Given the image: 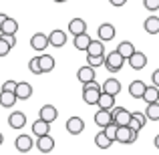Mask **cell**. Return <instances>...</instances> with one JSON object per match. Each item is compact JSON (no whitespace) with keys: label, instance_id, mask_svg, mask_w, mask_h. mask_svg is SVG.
<instances>
[{"label":"cell","instance_id":"obj_1","mask_svg":"<svg viewBox=\"0 0 159 155\" xmlns=\"http://www.w3.org/2000/svg\"><path fill=\"white\" fill-rule=\"evenodd\" d=\"M125 61H127V58H125L123 54H121V52L115 48V51H111V52L105 54V62H103V66H105L109 73H117V71L123 69Z\"/></svg>","mask_w":159,"mask_h":155},{"label":"cell","instance_id":"obj_2","mask_svg":"<svg viewBox=\"0 0 159 155\" xmlns=\"http://www.w3.org/2000/svg\"><path fill=\"white\" fill-rule=\"evenodd\" d=\"M101 85H97V81H89L83 85V101H85L87 105H97L99 101V95H101Z\"/></svg>","mask_w":159,"mask_h":155},{"label":"cell","instance_id":"obj_3","mask_svg":"<svg viewBox=\"0 0 159 155\" xmlns=\"http://www.w3.org/2000/svg\"><path fill=\"white\" fill-rule=\"evenodd\" d=\"M137 135H139V131H133L129 125H121V127H117L115 141L117 143H123V145H131L137 141Z\"/></svg>","mask_w":159,"mask_h":155},{"label":"cell","instance_id":"obj_4","mask_svg":"<svg viewBox=\"0 0 159 155\" xmlns=\"http://www.w3.org/2000/svg\"><path fill=\"white\" fill-rule=\"evenodd\" d=\"M48 47V34H44V32H36V34L30 36V48L36 52H44Z\"/></svg>","mask_w":159,"mask_h":155},{"label":"cell","instance_id":"obj_5","mask_svg":"<svg viewBox=\"0 0 159 155\" xmlns=\"http://www.w3.org/2000/svg\"><path fill=\"white\" fill-rule=\"evenodd\" d=\"M111 113H113V123H117L119 127L121 125H129L131 111H127V109H123V107H113Z\"/></svg>","mask_w":159,"mask_h":155},{"label":"cell","instance_id":"obj_6","mask_svg":"<svg viewBox=\"0 0 159 155\" xmlns=\"http://www.w3.org/2000/svg\"><path fill=\"white\" fill-rule=\"evenodd\" d=\"M127 62H129V66H131L133 71H141V69H145V65H147V54L135 51L127 58Z\"/></svg>","mask_w":159,"mask_h":155},{"label":"cell","instance_id":"obj_7","mask_svg":"<svg viewBox=\"0 0 159 155\" xmlns=\"http://www.w3.org/2000/svg\"><path fill=\"white\" fill-rule=\"evenodd\" d=\"M14 145H16V149H18L20 153H28L32 147H34V141H32L30 135H26V133H20V135L16 137Z\"/></svg>","mask_w":159,"mask_h":155},{"label":"cell","instance_id":"obj_8","mask_svg":"<svg viewBox=\"0 0 159 155\" xmlns=\"http://www.w3.org/2000/svg\"><path fill=\"white\" fill-rule=\"evenodd\" d=\"M147 115L145 113H141V111H135V113H131V119H129V127L133 129V131H141V129L145 127V123H147Z\"/></svg>","mask_w":159,"mask_h":155},{"label":"cell","instance_id":"obj_9","mask_svg":"<svg viewBox=\"0 0 159 155\" xmlns=\"http://www.w3.org/2000/svg\"><path fill=\"white\" fill-rule=\"evenodd\" d=\"M95 123H97V127H107L109 123H113V113L111 109H101L99 107V111L95 113Z\"/></svg>","mask_w":159,"mask_h":155},{"label":"cell","instance_id":"obj_10","mask_svg":"<svg viewBox=\"0 0 159 155\" xmlns=\"http://www.w3.org/2000/svg\"><path fill=\"white\" fill-rule=\"evenodd\" d=\"M14 95L18 101H24V99H30L32 97V85L26 81L22 83H16V89H14Z\"/></svg>","mask_w":159,"mask_h":155},{"label":"cell","instance_id":"obj_11","mask_svg":"<svg viewBox=\"0 0 159 155\" xmlns=\"http://www.w3.org/2000/svg\"><path fill=\"white\" fill-rule=\"evenodd\" d=\"M66 131H69L70 135H81V133L85 131V121H83L81 117H70V119L66 121Z\"/></svg>","mask_w":159,"mask_h":155},{"label":"cell","instance_id":"obj_12","mask_svg":"<svg viewBox=\"0 0 159 155\" xmlns=\"http://www.w3.org/2000/svg\"><path fill=\"white\" fill-rule=\"evenodd\" d=\"M66 44V32L65 30H52L48 34V47H54V48H61Z\"/></svg>","mask_w":159,"mask_h":155},{"label":"cell","instance_id":"obj_13","mask_svg":"<svg viewBox=\"0 0 159 155\" xmlns=\"http://www.w3.org/2000/svg\"><path fill=\"white\" fill-rule=\"evenodd\" d=\"M36 149H39L40 153H51L52 149H54V139L51 135H40L39 139H36Z\"/></svg>","mask_w":159,"mask_h":155},{"label":"cell","instance_id":"obj_14","mask_svg":"<svg viewBox=\"0 0 159 155\" xmlns=\"http://www.w3.org/2000/svg\"><path fill=\"white\" fill-rule=\"evenodd\" d=\"M8 125H10L12 129H22L24 125H26V115H24L22 111H12L10 115H8Z\"/></svg>","mask_w":159,"mask_h":155},{"label":"cell","instance_id":"obj_15","mask_svg":"<svg viewBox=\"0 0 159 155\" xmlns=\"http://www.w3.org/2000/svg\"><path fill=\"white\" fill-rule=\"evenodd\" d=\"M115 26L113 24H101L99 26V30H97V36H99V40H103V43H107V40H113L115 39Z\"/></svg>","mask_w":159,"mask_h":155},{"label":"cell","instance_id":"obj_16","mask_svg":"<svg viewBox=\"0 0 159 155\" xmlns=\"http://www.w3.org/2000/svg\"><path fill=\"white\" fill-rule=\"evenodd\" d=\"M77 79H79V83H89V81H93L95 79V66H91V65H85V66H81V69L77 71Z\"/></svg>","mask_w":159,"mask_h":155},{"label":"cell","instance_id":"obj_17","mask_svg":"<svg viewBox=\"0 0 159 155\" xmlns=\"http://www.w3.org/2000/svg\"><path fill=\"white\" fill-rule=\"evenodd\" d=\"M39 117L43 121H47V123H52V121L58 117V111H57V107H52V105H44V107H40Z\"/></svg>","mask_w":159,"mask_h":155},{"label":"cell","instance_id":"obj_18","mask_svg":"<svg viewBox=\"0 0 159 155\" xmlns=\"http://www.w3.org/2000/svg\"><path fill=\"white\" fill-rule=\"evenodd\" d=\"M32 133H34L36 137H40V135H47V133H51V123H47V121H43L39 117V119L32 123Z\"/></svg>","mask_w":159,"mask_h":155},{"label":"cell","instance_id":"obj_19","mask_svg":"<svg viewBox=\"0 0 159 155\" xmlns=\"http://www.w3.org/2000/svg\"><path fill=\"white\" fill-rule=\"evenodd\" d=\"M143 28H145L147 34H157L159 32V16H155V14L147 16L145 22H143Z\"/></svg>","mask_w":159,"mask_h":155},{"label":"cell","instance_id":"obj_20","mask_svg":"<svg viewBox=\"0 0 159 155\" xmlns=\"http://www.w3.org/2000/svg\"><path fill=\"white\" fill-rule=\"evenodd\" d=\"M69 32L73 36H77V34H81V32H87V22L83 18H73L69 22Z\"/></svg>","mask_w":159,"mask_h":155},{"label":"cell","instance_id":"obj_21","mask_svg":"<svg viewBox=\"0 0 159 155\" xmlns=\"http://www.w3.org/2000/svg\"><path fill=\"white\" fill-rule=\"evenodd\" d=\"M101 89L105 91V93H109V95H115V97H117V95L121 93V83L117 81V79H107V81L101 85Z\"/></svg>","mask_w":159,"mask_h":155},{"label":"cell","instance_id":"obj_22","mask_svg":"<svg viewBox=\"0 0 159 155\" xmlns=\"http://www.w3.org/2000/svg\"><path fill=\"white\" fill-rule=\"evenodd\" d=\"M18 99H16L14 91H0V105H2L4 109H12V105H14Z\"/></svg>","mask_w":159,"mask_h":155},{"label":"cell","instance_id":"obj_23","mask_svg":"<svg viewBox=\"0 0 159 155\" xmlns=\"http://www.w3.org/2000/svg\"><path fill=\"white\" fill-rule=\"evenodd\" d=\"M18 32V20L10 18V16H6V20H4L2 28H0V34H16Z\"/></svg>","mask_w":159,"mask_h":155},{"label":"cell","instance_id":"obj_24","mask_svg":"<svg viewBox=\"0 0 159 155\" xmlns=\"http://www.w3.org/2000/svg\"><path fill=\"white\" fill-rule=\"evenodd\" d=\"M141 99H143L145 103H155L159 101V87L151 85V87H145L143 95H141Z\"/></svg>","mask_w":159,"mask_h":155},{"label":"cell","instance_id":"obj_25","mask_svg":"<svg viewBox=\"0 0 159 155\" xmlns=\"http://www.w3.org/2000/svg\"><path fill=\"white\" fill-rule=\"evenodd\" d=\"M97 105L101 109H113V107H115V95H109V93H105V91H101Z\"/></svg>","mask_w":159,"mask_h":155},{"label":"cell","instance_id":"obj_26","mask_svg":"<svg viewBox=\"0 0 159 155\" xmlns=\"http://www.w3.org/2000/svg\"><path fill=\"white\" fill-rule=\"evenodd\" d=\"M95 145H97L99 149H109L113 145V141L107 137V133H105V129H101V131L95 135Z\"/></svg>","mask_w":159,"mask_h":155},{"label":"cell","instance_id":"obj_27","mask_svg":"<svg viewBox=\"0 0 159 155\" xmlns=\"http://www.w3.org/2000/svg\"><path fill=\"white\" fill-rule=\"evenodd\" d=\"M91 40H93V36H89L87 32H81V34L75 36V48H77V51H87Z\"/></svg>","mask_w":159,"mask_h":155},{"label":"cell","instance_id":"obj_28","mask_svg":"<svg viewBox=\"0 0 159 155\" xmlns=\"http://www.w3.org/2000/svg\"><path fill=\"white\" fill-rule=\"evenodd\" d=\"M145 83L143 81H133L131 85H129V95H131L133 99H141V95H143V91H145Z\"/></svg>","mask_w":159,"mask_h":155},{"label":"cell","instance_id":"obj_29","mask_svg":"<svg viewBox=\"0 0 159 155\" xmlns=\"http://www.w3.org/2000/svg\"><path fill=\"white\" fill-rule=\"evenodd\" d=\"M39 61H40V69H43V73H51V71L54 69V58L51 57V54H40L39 57Z\"/></svg>","mask_w":159,"mask_h":155},{"label":"cell","instance_id":"obj_30","mask_svg":"<svg viewBox=\"0 0 159 155\" xmlns=\"http://www.w3.org/2000/svg\"><path fill=\"white\" fill-rule=\"evenodd\" d=\"M85 52L87 54H105V44H103V40H91Z\"/></svg>","mask_w":159,"mask_h":155},{"label":"cell","instance_id":"obj_31","mask_svg":"<svg viewBox=\"0 0 159 155\" xmlns=\"http://www.w3.org/2000/svg\"><path fill=\"white\" fill-rule=\"evenodd\" d=\"M117 51H119L121 54H123L125 58H129L133 52H135V47H133V43H129V40H123V43H119Z\"/></svg>","mask_w":159,"mask_h":155},{"label":"cell","instance_id":"obj_32","mask_svg":"<svg viewBox=\"0 0 159 155\" xmlns=\"http://www.w3.org/2000/svg\"><path fill=\"white\" fill-rule=\"evenodd\" d=\"M145 115H147V119H151V121H159V101L147 103V111H145Z\"/></svg>","mask_w":159,"mask_h":155},{"label":"cell","instance_id":"obj_33","mask_svg":"<svg viewBox=\"0 0 159 155\" xmlns=\"http://www.w3.org/2000/svg\"><path fill=\"white\" fill-rule=\"evenodd\" d=\"M103 62H105V54H87V65L99 69V66H103Z\"/></svg>","mask_w":159,"mask_h":155},{"label":"cell","instance_id":"obj_34","mask_svg":"<svg viewBox=\"0 0 159 155\" xmlns=\"http://www.w3.org/2000/svg\"><path fill=\"white\" fill-rule=\"evenodd\" d=\"M28 69H30V73H32V75H43V69H40V61H39V57L30 58V62H28Z\"/></svg>","mask_w":159,"mask_h":155},{"label":"cell","instance_id":"obj_35","mask_svg":"<svg viewBox=\"0 0 159 155\" xmlns=\"http://www.w3.org/2000/svg\"><path fill=\"white\" fill-rule=\"evenodd\" d=\"M117 127H119L117 123H109L107 127H103V129H105V133H107V137L113 141V143H115V137H117Z\"/></svg>","mask_w":159,"mask_h":155},{"label":"cell","instance_id":"obj_36","mask_svg":"<svg viewBox=\"0 0 159 155\" xmlns=\"http://www.w3.org/2000/svg\"><path fill=\"white\" fill-rule=\"evenodd\" d=\"M10 43H8L6 39H2V36H0V57H6L8 52H10Z\"/></svg>","mask_w":159,"mask_h":155},{"label":"cell","instance_id":"obj_37","mask_svg":"<svg viewBox=\"0 0 159 155\" xmlns=\"http://www.w3.org/2000/svg\"><path fill=\"white\" fill-rule=\"evenodd\" d=\"M143 6L147 8V10L155 12V10H159V0H143Z\"/></svg>","mask_w":159,"mask_h":155},{"label":"cell","instance_id":"obj_38","mask_svg":"<svg viewBox=\"0 0 159 155\" xmlns=\"http://www.w3.org/2000/svg\"><path fill=\"white\" fill-rule=\"evenodd\" d=\"M16 89V81H6L2 85V91H14Z\"/></svg>","mask_w":159,"mask_h":155},{"label":"cell","instance_id":"obj_39","mask_svg":"<svg viewBox=\"0 0 159 155\" xmlns=\"http://www.w3.org/2000/svg\"><path fill=\"white\" fill-rule=\"evenodd\" d=\"M151 81H153V85H155V87H159V69H157V71H153Z\"/></svg>","mask_w":159,"mask_h":155},{"label":"cell","instance_id":"obj_40","mask_svg":"<svg viewBox=\"0 0 159 155\" xmlns=\"http://www.w3.org/2000/svg\"><path fill=\"white\" fill-rule=\"evenodd\" d=\"M109 2H111L113 6L119 8V6H125V4H127V0H109Z\"/></svg>","mask_w":159,"mask_h":155},{"label":"cell","instance_id":"obj_41","mask_svg":"<svg viewBox=\"0 0 159 155\" xmlns=\"http://www.w3.org/2000/svg\"><path fill=\"white\" fill-rule=\"evenodd\" d=\"M4 20H6V14H2V12H0V28H2V24H4Z\"/></svg>","mask_w":159,"mask_h":155},{"label":"cell","instance_id":"obj_42","mask_svg":"<svg viewBox=\"0 0 159 155\" xmlns=\"http://www.w3.org/2000/svg\"><path fill=\"white\" fill-rule=\"evenodd\" d=\"M153 143H155V147L159 149V133H157V137H155V141H153Z\"/></svg>","mask_w":159,"mask_h":155},{"label":"cell","instance_id":"obj_43","mask_svg":"<svg viewBox=\"0 0 159 155\" xmlns=\"http://www.w3.org/2000/svg\"><path fill=\"white\" fill-rule=\"evenodd\" d=\"M4 143V135H2V133H0V145H2Z\"/></svg>","mask_w":159,"mask_h":155},{"label":"cell","instance_id":"obj_44","mask_svg":"<svg viewBox=\"0 0 159 155\" xmlns=\"http://www.w3.org/2000/svg\"><path fill=\"white\" fill-rule=\"evenodd\" d=\"M54 2H58V4H65V2H66V0H54Z\"/></svg>","mask_w":159,"mask_h":155}]
</instances>
